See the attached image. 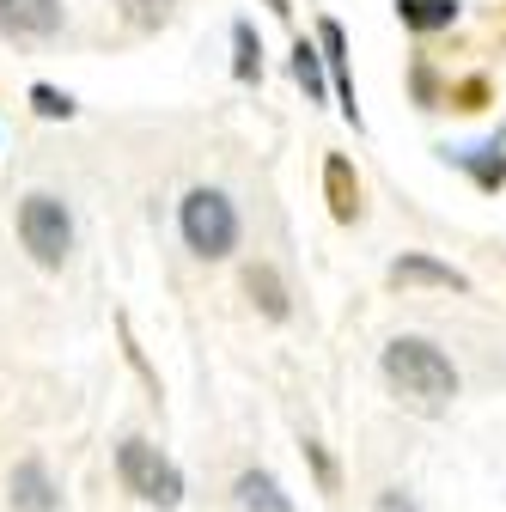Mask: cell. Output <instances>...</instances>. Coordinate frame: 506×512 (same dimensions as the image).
I'll use <instances>...</instances> for the list:
<instances>
[{"label":"cell","mask_w":506,"mask_h":512,"mask_svg":"<svg viewBox=\"0 0 506 512\" xmlns=\"http://www.w3.org/2000/svg\"><path fill=\"white\" fill-rule=\"evenodd\" d=\"M31 104H37V116H61V122L74 116V98L55 92V86H31Z\"/></svg>","instance_id":"obj_16"},{"label":"cell","mask_w":506,"mask_h":512,"mask_svg":"<svg viewBox=\"0 0 506 512\" xmlns=\"http://www.w3.org/2000/svg\"><path fill=\"white\" fill-rule=\"evenodd\" d=\"M0 31L7 37H55L61 0H0Z\"/></svg>","instance_id":"obj_5"},{"label":"cell","mask_w":506,"mask_h":512,"mask_svg":"<svg viewBox=\"0 0 506 512\" xmlns=\"http://www.w3.org/2000/svg\"><path fill=\"white\" fill-rule=\"evenodd\" d=\"M378 512H421V506H415L409 494H397V488H391V494H378Z\"/></svg>","instance_id":"obj_17"},{"label":"cell","mask_w":506,"mask_h":512,"mask_svg":"<svg viewBox=\"0 0 506 512\" xmlns=\"http://www.w3.org/2000/svg\"><path fill=\"white\" fill-rule=\"evenodd\" d=\"M177 226H183L189 250H202V256H226L238 244V214L220 189H189L183 208H177Z\"/></svg>","instance_id":"obj_3"},{"label":"cell","mask_w":506,"mask_h":512,"mask_svg":"<svg viewBox=\"0 0 506 512\" xmlns=\"http://www.w3.org/2000/svg\"><path fill=\"white\" fill-rule=\"evenodd\" d=\"M232 49H238L232 74H238V80H257V74H263V43H257V31H250V25H232Z\"/></svg>","instance_id":"obj_13"},{"label":"cell","mask_w":506,"mask_h":512,"mask_svg":"<svg viewBox=\"0 0 506 512\" xmlns=\"http://www.w3.org/2000/svg\"><path fill=\"white\" fill-rule=\"evenodd\" d=\"M13 512H55V482L37 458L13 464Z\"/></svg>","instance_id":"obj_6"},{"label":"cell","mask_w":506,"mask_h":512,"mask_svg":"<svg viewBox=\"0 0 506 512\" xmlns=\"http://www.w3.org/2000/svg\"><path fill=\"white\" fill-rule=\"evenodd\" d=\"M324 189H330V214H336V220H354V214H360V177H354V165H348L342 153H330Z\"/></svg>","instance_id":"obj_8"},{"label":"cell","mask_w":506,"mask_h":512,"mask_svg":"<svg viewBox=\"0 0 506 512\" xmlns=\"http://www.w3.org/2000/svg\"><path fill=\"white\" fill-rule=\"evenodd\" d=\"M232 500H238V512H293V500L281 494V482L263 476V470H244L238 488H232Z\"/></svg>","instance_id":"obj_7"},{"label":"cell","mask_w":506,"mask_h":512,"mask_svg":"<svg viewBox=\"0 0 506 512\" xmlns=\"http://www.w3.org/2000/svg\"><path fill=\"white\" fill-rule=\"evenodd\" d=\"M385 378L397 384L409 403H421V409H446V403L458 397V372H452V360L439 354L433 342H421V336H403V342L385 348Z\"/></svg>","instance_id":"obj_1"},{"label":"cell","mask_w":506,"mask_h":512,"mask_svg":"<svg viewBox=\"0 0 506 512\" xmlns=\"http://www.w3.org/2000/svg\"><path fill=\"white\" fill-rule=\"evenodd\" d=\"M244 293L263 305V317H287V287H281V275L269 263H250L244 269Z\"/></svg>","instance_id":"obj_10"},{"label":"cell","mask_w":506,"mask_h":512,"mask_svg":"<svg viewBox=\"0 0 506 512\" xmlns=\"http://www.w3.org/2000/svg\"><path fill=\"white\" fill-rule=\"evenodd\" d=\"M391 281H421V287H452V293H464V275L452 263H433V256H397Z\"/></svg>","instance_id":"obj_9"},{"label":"cell","mask_w":506,"mask_h":512,"mask_svg":"<svg viewBox=\"0 0 506 512\" xmlns=\"http://www.w3.org/2000/svg\"><path fill=\"white\" fill-rule=\"evenodd\" d=\"M397 13H403V25H415V31H439V25L458 19V0H397Z\"/></svg>","instance_id":"obj_12"},{"label":"cell","mask_w":506,"mask_h":512,"mask_svg":"<svg viewBox=\"0 0 506 512\" xmlns=\"http://www.w3.org/2000/svg\"><path fill=\"white\" fill-rule=\"evenodd\" d=\"M293 80L305 86V98H311V104L324 98V61H318V49H311V43H299V49H293Z\"/></svg>","instance_id":"obj_14"},{"label":"cell","mask_w":506,"mask_h":512,"mask_svg":"<svg viewBox=\"0 0 506 512\" xmlns=\"http://www.w3.org/2000/svg\"><path fill=\"white\" fill-rule=\"evenodd\" d=\"M19 238H25V250L37 256L43 269H61L68 263V250H74V220H68V208H61L55 196H25L19 202Z\"/></svg>","instance_id":"obj_4"},{"label":"cell","mask_w":506,"mask_h":512,"mask_svg":"<svg viewBox=\"0 0 506 512\" xmlns=\"http://www.w3.org/2000/svg\"><path fill=\"white\" fill-rule=\"evenodd\" d=\"M269 7H281V0H269Z\"/></svg>","instance_id":"obj_18"},{"label":"cell","mask_w":506,"mask_h":512,"mask_svg":"<svg viewBox=\"0 0 506 512\" xmlns=\"http://www.w3.org/2000/svg\"><path fill=\"white\" fill-rule=\"evenodd\" d=\"M116 476H122V488L141 494L147 506H177V500H183V476H177V464L159 452V445H147V439H122Z\"/></svg>","instance_id":"obj_2"},{"label":"cell","mask_w":506,"mask_h":512,"mask_svg":"<svg viewBox=\"0 0 506 512\" xmlns=\"http://www.w3.org/2000/svg\"><path fill=\"white\" fill-rule=\"evenodd\" d=\"M116 7L129 13V25H141V31H153V25L171 19V0H116Z\"/></svg>","instance_id":"obj_15"},{"label":"cell","mask_w":506,"mask_h":512,"mask_svg":"<svg viewBox=\"0 0 506 512\" xmlns=\"http://www.w3.org/2000/svg\"><path fill=\"white\" fill-rule=\"evenodd\" d=\"M324 55H330V74H336L342 110L360 122V110H354V80H348V43H342V25H336V19H324Z\"/></svg>","instance_id":"obj_11"}]
</instances>
